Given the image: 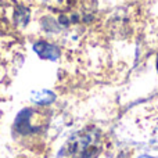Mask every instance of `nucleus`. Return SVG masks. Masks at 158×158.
Masks as SVG:
<instances>
[{"mask_svg": "<svg viewBox=\"0 0 158 158\" xmlns=\"http://www.w3.org/2000/svg\"><path fill=\"white\" fill-rule=\"evenodd\" d=\"M101 146L100 132L96 128H85L67 140L57 158H97Z\"/></svg>", "mask_w": 158, "mask_h": 158, "instance_id": "1", "label": "nucleus"}, {"mask_svg": "<svg viewBox=\"0 0 158 158\" xmlns=\"http://www.w3.org/2000/svg\"><path fill=\"white\" fill-rule=\"evenodd\" d=\"M96 11V0H77L65 14L61 15L64 24L79 21H90Z\"/></svg>", "mask_w": 158, "mask_h": 158, "instance_id": "2", "label": "nucleus"}, {"mask_svg": "<svg viewBox=\"0 0 158 158\" xmlns=\"http://www.w3.org/2000/svg\"><path fill=\"white\" fill-rule=\"evenodd\" d=\"M35 117H36V114L32 110H25V111H22L21 114L18 115V118H17V121H15V125H14L15 131L22 135L33 133L35 131H38V129L40 128V122H39V121L33 122V119H36Z\"/></svg>", "mask_w": 158, "mask_h": 158, "instance_id": "3", "label": "nucleus"}, {"mask_svg": "<svg viewBox=\"0 0 158 158\" xmlns=\"http://www.w3.org/2000/svg\"><path fill=\"white\" fill-rule=\"evenodd\" d=\"M33 50L39 54V57L46 58V60H57L60 57V49L52 43H46V42L35 43Z\"/></svg>", "mask_w": 158, "mask_h": 158, "instance_id": "4", "label": "nucleus"}, {"mask_svg": "<svg viewBox=\"0 0 158 158\" xmlns=\"http://www.w3.org/2000/svg\"><path fill=\"white\" fill-rule=\"evenodd\" d=\"M54 98H56L54 93L50 92V90H39V92L32 93V101L36 104H40V106L53 103Z\"/></svg>", "mask_w": 158, "mask_h": 158, "instance_id": "5", "label": "nucleus"}, {"mask_svg": "<svg viewBox=\"0 0 158 158\" xmlns=\"http://www.w3.org/2000/svg\"><path fill=\"white\" fill-rule=\"evenodd\" d=\"M75 2L77 0H44V3L56 11H68Z\"/></svg>", "mask_w": 158, "mask_h": 158, "instance_id": "6", "label": "nucleus"}, {"mask_svg": "<svg viewBox=\"0 0 158 158\" xmlns=\"http://www.w3.org/2000/svg\"><path fill=\"white\" fill-rule=\"evenodd\" d=\"M153 143H154V146H158V131L156 132V135H154V139H153Z\"/></svg>", "mask_w": 158, "mask_h": 158, "instance_id": "7", "label": "nucleus"}, {"mask_svg": "<svg viewBox=\"0 0 158 158\" xmlns=\"http://www.w3.org/2000/svg\"><path fill=\"white\" fill-rule=\"evenodd\" d=\"M139 158H153V157H150V156H140Z\"/></svg>", "mask_w": 158, "mask_h": 158, "instance_id": "8", "label": "nucleus"}, {"mask_svg": "<svg viewBox=\"0 0 158 158\" xmlns=\"http://www.w3.org/2000/svg\"><path fill=\"white\" fill-rule=\"evenodd\" d=\"M157 65H158V63H157Z\"/></svg>", "mask_w": 158, "mask_h": 158, "instance_id": "9", "label": "nucleus"}]
</instances>
